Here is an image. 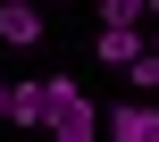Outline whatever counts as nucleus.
Here are the masks:
<instances>
[{
	"label": "nucleus",
	"mask_w": 159,
	"mask_h": 142,
	"mask_svg": "<svg viewBox=\"0 0 159 142\" xmlns=\"http://www.w3.org/2000/svg\"><path fill=\"white\" fill-rule=\"evenodd\" d=\"M42 100H50L42 142H101V109H92V92H84V84H67V75H42Z\"/></svg>",
	"instance_id": "obj_1"
},
{
	"label": "nucleus",
	"mask_w": 159,
	"mask_h": 142,
	"mask_svg": "<svg viewBox=\"0 0 159 142\" xmlns=\"http://www.w3.org/2000/svg\"><path fill=\"white\" fill-rule=\"evenodd\" d=\"M42 117H50L42 84H8V126H17V134H42Z\"/></svg>",
	"instance_id": "obj_4"
},
{
	"label": "nucleus",
	"mask_w": 159,
	"mask_h": 142,
	"mask_svg": "<svg viewBox=\"0 0 159 142\" xmlns=\"http://www.w3.org/2000/svg\"><path fill=\"white\" fill-rule=\"evenodd\" d=\"M151 92H159V59H151V50H143V59L126 67V100H151Z\"/></svg>",
	"instance_id": "obj_5"
},
{
	"label": "nucleus",
	"mask_w": 159,
	"mask_h": 142,
	"mask_svg": "<svg viewBox=\"0 0 159 142\" xmlns=\"http://www.w3.org/2000/svg\"><path fill=\"white\" fill-rule=\"evenodd\" d=\"M134 59H143V25H101V67H117V75H126Z\"/></svg>",
	"instance_id": "obj_3"
},
{
	"label": "nucleus",
	"mask_w": 159,
	"mask_h": 142,
	"mask_svg": "<svg viewBox=\"0 0 159 142\" xmlns=\"http://www.w3.org/2000/svg\"><path fill=\"white\" fill-rule=\"evenodd\" d=\"M0 42H8V50H34V42H42V8L0 0Z\"/></svg>",
	"instance_id": "obj_2"
},
{
	"label": "nucleus",
	"mask_w": 159,
	"mask_h": 142,
	"mask_svg": "<svg viewBox=\"0 0 159 142\" xmlns=\"http://www.w3.org/2000/svg\"><path fill=\"white\" fill-rule=\"evenodd\" d=\"M151 0H101V25H143Z\"/></svg>",
	"instance_id": "obj_6"
}]
</instances>
